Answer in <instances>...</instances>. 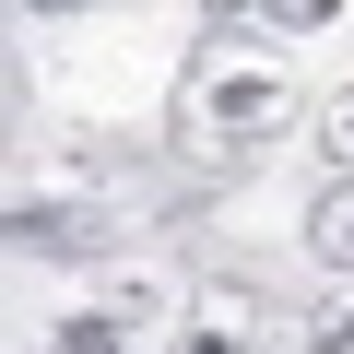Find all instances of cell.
Returning a JSON list of instances; mask_svg holds the SVG:
<instances>
[{"mask_svg": "<svg viewBox=\"0 0 354 354\" xmlns=\"http://www.w3.org/2000/svg\"><path fill=\"white\" fill-rule=\"evenodd\" d=\"M283 71H225V59H201L189 71V95H177V142H189L201 165H248L272 130H283Z\"/></svg>", "mask_w": 354, "mask_h": 354, "instance_id": "obj_1", "label": "cell"}, {"mask_svg": "<svg viewBox=\"0 0 354 354\" xmlns=\"http://www.w3.org/2000/svg\"><path fill=\"white\" fill-rule=\"evenodd\" d=\"M12 248L24 260H95V248H118V213L106 201H12Z\"/></svg>", "mask_w": 354, "mask_h": 354, "instance_id": "obj_2", "label": "cell"}, {"mask_svg": "<svg viewBox=\"0 0 354 354\" xmlns=\"http://www.w3.org/2000/svg\"><path fill=\"white\" fill-rule=\"evenodd\" d=\"M260 319H272L260 283H201V295H189V330H177V354H248Z\"/></svg>", "mask_w": 354, "mask_h": 354, "instance_id": "obj_3", "label": "cell"}, {"mask_svg": "<svg viewBox=\"0 0 354 354\" xmlns=\"http://www.w3.org/2000/svg\"><path fill=\"white\" fill-rule=\"evenodd\" d=\"M307 248L330 272H354V177H319V201H307Z\"/></svg>", "mask_w": 354, "mask_h": 354, "instance_id": "obj_4", "label": "cell"}, {"mask_svg": "<svg viewBox=\"0 0 354 354\" xmlns=\"http://www.w3.org/2000/svg\"><path fill=\"white\" fill-rule=\"evenodd\" d=\"M48 354H130V330H118V319H59Z\"/></svg>", "mask_w": 354, "mask_h": 354, "instance_id": "obj_5", "label": "cell"}, {"mask_svg": "<svg viewBox=\"0 0 354 354\" xmlns=\"http://www.w3.org/2000/svg\"><path fill=\"white\" fill-rule=\"evenodd\" d=\"M319 165H330V177H354V95H330V106H319Z\"/></svg>", "mask_w": 354, "mask_h": 354, "instance_id": "obj_6", "label": "cell"}, {"mask_svg": "<svg viewBox=\"0 0 354 354\" xmlns=\"http://www.w3.org/2000/svg\"><path fill=\"white\" fill-rule=\"evenodd\" d=\"M248 24H260V36H319L330 0H272V12H248Z\"/></svg>", "mask_w": 354, "mask_h": 354, "instance_id": "obj_7", "label": "cell"}, {"mask_svg": "<svg viewBox=\"0 0 354 354\" xmlns=\"http://www.w3.org/2000/svg\"><path fill=\"white\" fill-rule=\"evenodd\" d=\"M307 354H354V295H342V307H319V319H307Z\"/></svg>", "mask_w": 354, "mask_h": 354, "instance_id": "obj_8", "label": "cell"}]
</instances>
